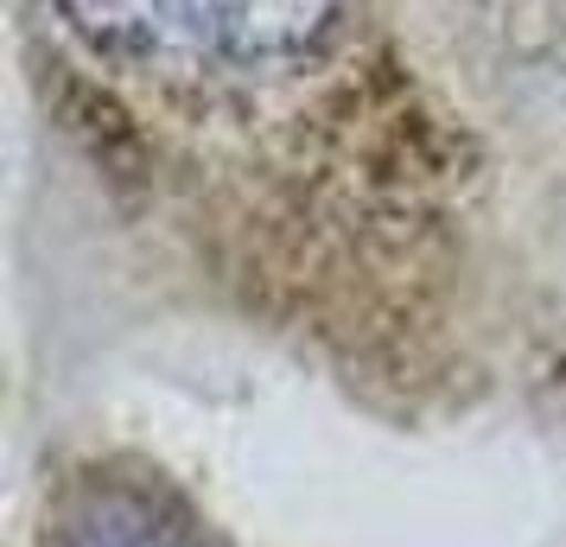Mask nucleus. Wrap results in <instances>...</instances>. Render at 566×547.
<instances>
[{"label":"nucleus","mask_w":566,"mask_h":547,"mask_svg":"<svg viewBox=\"0 0 566 547\" xmlns=\"http://www.w3.org/2000/svg\"><path fill=\"white\" fill-rule=\"evenodd\" d=\"M57 13L108 64L147 77H235L318 45L337 0H57Z\"/></svg>","instance_id":"nucleus-1"},{"label":"nucleus","mask_w":566,"mask_h":547,"mask_svg":"<svg viewBox=\"0 0 566 547\" xmlns=\"http://www.w3.org/2000/svg\"><path fill=\"white\" fill-rule=\"evenodd\" d=\"M64 547H191V541H185L179 528H166L147 503L108 491V496H90L77 509Z\"/></svg>","instance_id":"nucleus-2"}]
</instances>
